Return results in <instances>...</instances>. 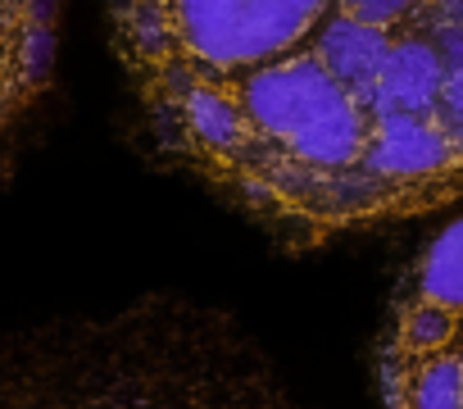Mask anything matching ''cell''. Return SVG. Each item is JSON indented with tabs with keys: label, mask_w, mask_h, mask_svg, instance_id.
<instances>
[{
	"label": "cell",
	"mask_w": 463,
	"mask_h": 409,
	"mask_svg": "<svg viewBox=\"0 0 463 409\" xmlns=\"http://www.w3.org/2000/svg\"><path fill=\"white\" fill-rule=\"evenodd\" d=\"M5 409H300L250 337L182 300L37 328L5 364Z\"/></svg>",
	"instance_id": "cell-1"
},
{
	"label": "cell",
	"mask_w": 463,
	"mask_h": 409,
	"mask_svg": "<svg viewBox=\"0 0 463 409\" xmlns=\"http://www.w3.org/2000/svg\"><path fill=\"white\" fill-rule=\"evenodd\" d=\"M305 55L377 119L400 214L463 195V0H332Z\"/></svg>",
	"instance_id": "cell-2"
},
{
	"label": "cell",
	"mask_w": 463,
	"mask_h": 409,
	"mask_svg": "<svg viewBox=\"0 0 463 409\" xmlns=\"http://www.w3.org/2000/svg\"><path fill=\"white\" fill-rule=\"evenodd\" d=\"M454 328H463V219L454 228H445L427 246L418 269L409 273V291H404L400 314L391 323L382 368L427 355Z\"/></svg>",
	"instance_id": "cell-3"
},
{
	"label": "cell",
	"mask_w": 463,
	"mask_h": 409,
	"mask_svg": "<svg viewBox=\"0 0 463 409\" xmlns=\"http://www.w3.org/2000/svg\"><path fill=\"white\" fill-rule=\"evenodd\" d=\"M55 55V0H5V128L37 100Z\"/></svg>",
	"instance_id": "cell-4"
},
{
	"label": "cell",
	"mask_w": 463,
	"mask_h": 409,
	"mask_svg": "<svg viewBox=\"0 0 463 409\" xmlns=\"http://www.w3.org/2000/svg\"><path fill=\"white\" fill-rule=\"evenodd\" d=\"M391 409H463V328L445 332L427 355L386 364Z\"/></svg>",
	"instance_id": "cell-5"
}]
</instances>
